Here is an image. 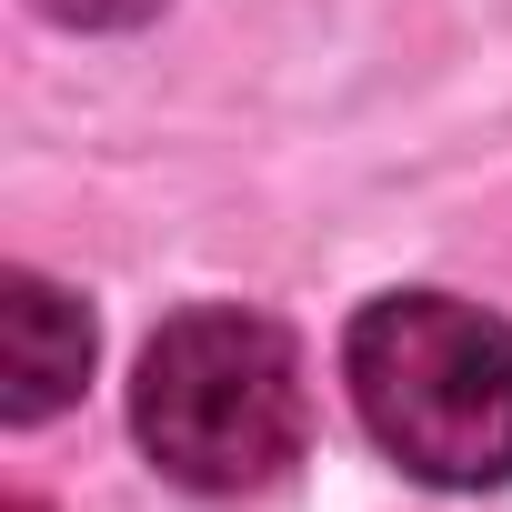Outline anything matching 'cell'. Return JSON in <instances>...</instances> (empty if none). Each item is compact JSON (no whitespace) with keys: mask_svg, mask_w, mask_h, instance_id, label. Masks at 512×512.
I'll list each match as a JSON object with an SVG mask.
<instances>
[{"mask_svg":"<svg viewBox=\"0 0 512 512\" xmlns=\"http://www.w3.org/2000/svg\"><path fill=\"white\" fill-rule=\"evenodd\" d=\"M362 432L432 492L512 482V322L462 292H382L342 332Z\"/></svg>","mask_w":512,"mask_h":512,"instance_id":"6da1fadb","label":"cell"},{"mask_svg":"<svg viewBox=\"0 0 512 512\" xmlns=\"http://www.w3.org/2000/svg\"><path fill=\"white\" fill-rule=\"evenodd\" d=\"M131 432L181 492H262V482H282L302 462V432H312L302 342L272 312H241V302L171 312L141 342Z\"/></svg>","mask_w":512,"mask_h":512,"instance_id":"7a4b0ae2","label":"cell"},{"mask_svg":"<svg viewBox=\"0 0 512 512\" xmlns=\"http://www.w3.org/2000/svg\"><path fill=\"white\" fill-rule=\"evenodd\" d=\"M91 382V312L51 272H0V412L21 432L71 412Z\"/></svg>","mask_w":512,"mask_h":512,"instance_id":"3957f363","label":"cell"},{"mask_svg":"<svg viewBox=\"0 0 512 512\" xmlns=\"http://www.w3.org/2000/svg\"><path fill=\"white\" fill-rule=\"evenodd\" d=\"M41 21H61V31H141L161 0H31Z\"/></svg>","mask_w":512,"mask_h":512,"instance_id":"277c9868","label":"cell"},{"mask_svg":"<svg viewBox=\"0 0 512 512\" xmlns=\"http://www.w3.org/2000/svg\"><path fill=\"white\" fill-rule=\"evenodd\" d=\"M0 512H41V502H0Z\"/></svg>","mask_w":512,"mask_h":512,"instance_id":"5b68a950","label":"cell"}]
</instances>
